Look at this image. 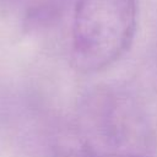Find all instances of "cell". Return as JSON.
Instances as JSON below:
<instances>
[{"instance_id":"cell-1","label":"cell","mask_w":157,"mask_h":157,"mask_svg":"<svg viewBox=\"0 0 157 157\" xmlns=\"http://www.w3.org/2000/svg\"><path fill=\"white\" fill-rule=\"evenodd\" d=\"M137 25L136 0H76L72 60L83 72L101 71L130 48Z\"/></svg>"},{"instance_id":"cell-2","label":"cell","mask_w":157,"mask_h":157,"mask_svg":"<svg viewBox=\"0 0 157 157\" xmlns=\"http://www.w3.org/2000/svg\"><path fill=\"white\" fill-rule=\"evenodd\" d=\"M113 157H140L137 155H119V156H113Z\"/></svg>"}]
</instances>
